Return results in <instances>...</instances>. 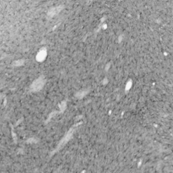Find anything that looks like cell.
<instances>
[{
    "label": "cell",
    "instance_id": "1",
    "mask_svg": "<svg viewBox=\"0 0 173 173\" xmlns=\"http://www.w3.org/2000/svg\"><path fill=\"white\" fill-rule=\"evenodd\" d=\"M44 80L42 78H39V79H36L35 81L33 82L32 85H31V89L34 91H39L42 88L43 85H44Z\"/></svg>",
    "mask_w": 173,
    "mask_h": 173
},
{
    "label": "cell",
    "instance_id": "2",
    "mask_svg": "<svg viewBox=\"0 0 173 173\" xmlns=\"http://www.w3.org/2000/svg\"><path fill=\"white\" fill-rule=\"evenodd\" d=\"M45 55H46V52H45V51H41V52L38 54V57H37L38 59L40 60H43L45 58Z\"/></svg>",
    "mask_w": 173,
    "mask_h": 173
}]
</instances>
